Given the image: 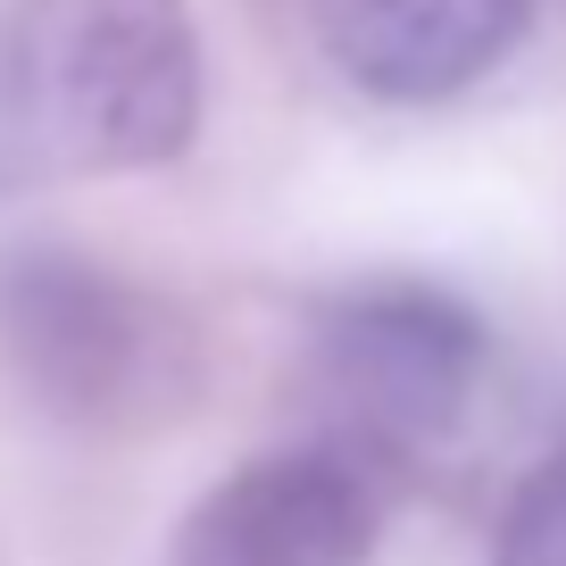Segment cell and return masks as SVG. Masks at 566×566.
Listing matches in <instances>:
<instances>
[{
    "label": "cell",
    "mask_w": 566,
    "mask_h": 566,
    "mask_svg": "<svg viewBox=\"0 0 566 566\" xmlns=\"http://www.w3.org/2000/svg\"><path fill=\"white\" fill-rule=\"evenodd\" d=\"M200 125V25L184 0H9L0 176L167 167Z\"/></svg>",
    "instance_id": "6da1fadb"
},
{
    "label": "cell",
    "mask_w": 566,
    "mask_h": 566,
    "mask_svg": "<svg viewBox=\"0 0 566 566\" xmlns=\"http://www.w3.org/2000/svg\"><path fill=\"white\" fill-rule=\"evenodd\" d=\"M0 358L51 417L92 433L167 408V384H184L192 367L167 301L75 250L0 259Z\"/></svg>",
    "instance_id": "7a4b0ae2"
},
{
    "label": "cell",
    "mask_w": 566,
    "mask_h": 566,
    "mask_svg": "<svg viewBox=\"0 0 566 566\" xmlns=\"http://www.w3.org/2000/svg\"><path fill=\"white\" fill-rule=\"evenodd\" d=\"M483 375V325L450 292L424 283H367L334 301L308 342V400L325 433L317 442L358 450L367 467L433 450L467 417Z\"/></svg>",
    "instance_id": "3957f363"
},
{
    "label": "cell",
    "mask_w": 566,
    "mask_h": 566,
    "mask_svg": "<svg viewBox=\"0 0 566 566\" xmlns=\"http://www.w3.org/2000/svg\"><path fill=\"white\" fill-rule=\"evenodd\" d=\"M375 467L342 442L250 459L176 533V566H367Z\"/></svg>",
    "instance_id": "277c9868"
},
{
    "label": "cell",
    "mask_w": 566,
    "mask_h": 566,
    "mask_svg": "<svg viewBox=\"0 0 566 566\" xmlns=\"http://www.w3.org/2000/svg\"><path fill=\"white\" fill-rule=\"evenodd\" d=\"M308 25L358 92L433 108L525 42L533 0H308Z\"/></svg>",
    "instance_id": "5b68a950"
},
{
    "label": "cell",
    "mask_w": 566,
    "mask_h": 566,
    "mask_svg": "<svg viewBox=\"0 0 566 566\" xmlns=\"http://www.w3.org/2000/svg\"><path fill=\"white\" fill-rule=\"evenodd\" d=\"M492 566H566V442L509 492Z\"/></svg>",
    "instance_id": "8992f818"
}]
</instances>
